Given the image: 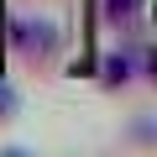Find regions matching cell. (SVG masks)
<instances>
[{"instance_id":"4","label":"cell","mask_w":157,"mask_h":157,"mask_svg":"<svg viewBox=\"0 0 157 157\" xmlns=\"http://www.w3.org/2000/svg\"><path fill=\"white\" fill-rule=\"evenodd\" d=\"M6 115H16V94H11L6 84H0V121H6Z\"/></svg>"},{"instance_id":"3","label":"cell","mask_w":157,"mask_h":157,"mask_svg":"<svg viewBox=\"0 0 157 157\" xmlns=\"http://www.w3.org/2000/svg\"><path fill=\"white\" fill-rule=\"evenodd\" d=\"M136 11H141V0H105V16L110 21H131Z\"/></svg>"},{"instance_id":"2","label":"cell","mask_w":157,"mask_h":157,"mask_svg":"<svg viewBox=\"0 0 157 157\" xmlns=\"http://www.w3.org/2000/svg\"><path fill=\"white\" fill-rule=\"evenodd\" d=\"M131 73H136V58L131 52H110L105 58V84H126Z\"/></svg>"},{"instance_id":"1","label":"cell","mask_w":157,"mask_h":157,"mask_svg":"<svg viewBox=\"0 0 157 157\" xmlns=\"http://www.w3.org/2000/svg\"><path fill=\"white\" fill-rule=\"evenodd\" d=\"M11 47L21 52V58H32V63H42V58H52L58 52V42H63V32L52 26V21H42V16H21V21H11Z\"/></svg>"}]
</instances>
